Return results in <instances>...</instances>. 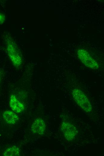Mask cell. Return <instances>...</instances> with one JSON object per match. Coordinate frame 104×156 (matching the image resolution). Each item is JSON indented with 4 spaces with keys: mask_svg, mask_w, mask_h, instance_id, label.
Segmentation results:
<instances>
[{
    "mask_svg": "<svg viewBox=\"0 0 104 156\" xmlns=\"http://www.w3.org/2000/svg\"><path fill=\"white\" fill-rule=\"evenodd\" d=\"M5 16L0 12V24H2L4 23L5 21Z\"/></svg>",
    "mask_w": 104,
    "mask_h": 156,
    "instance_id": "obj_9",
    "label": "cell"
},
{
    "mask_svg": "<svg viewBox=\"0 0 104 156\" xmlns=\"http://www.w3.org/2000/svg\"><path fill=\"white\" fill-rule=\"evenodd\" d=\"M72 95L75 102L83 110L87 112L92 111V106L89 100L81 90L78 88L74 89Z\"/></svg>",
    "mask_w": 104,
    "mask_h": 156,
    "instance_id": "obj_2",
    "label": "cell"
},
{
    "mask_svg": "<svg viewBox=\"0 0 104 156\" xmlns=\"http://www.w3.org/2000/svg\"><path fill=\"white\" fill-rule=\"evenodd\" d=\"M77 55L81 62L87 68L94 70L99 68L98 62L86 50L82 49H78L77 51Z\"/></svg>",
    "mask_w": 104,
    "mask_h": 156,
    "instance_id": "obj_3",
    "label": "cell"
},
{
    "mask_svg": "<svg viewBox=\"0 0 104 156\" xmlns=\"http://www.w3.org/2000/svg\"><path fill=\"white\" fill-rule=\"evenodd\" d=\"M3 116L5 121L9 124H15L19 119L18 116L15 113L10 110L4 111Z\"/></svg>",
    "mask_w": 104,
    "mask_h": 156,
    "instance_id": "obj_7",
    "label": "cell"
},
{
    "mask_svg": "<svg viewBox=\"0 0 104 156\" xmlns=\"http://www.w3.org/2000/svg\"><path fill=\"white\" fill-rule=\"evenodd\" d=\"M45 125L44 121L40 118L36 119L31 127L32 132L36 134H43L45 130Z\"/></svg>",
    "mask_w": 104,
    "mask_h": 156,
    "instance_id": "obj_5",
    "label": "cell"
},
{
    "mask_svg": "<svg viewBox=\"0 0 104 156\" xmlns=\"http://www.w3.org/2000/svg\"><path fill=\"white\" fill-rule=\"evenodd\" d=\"M4 156H18L20 155L19 148L15 146H13L7 148L4 153Z\"/></svg>",
    "mask_w": 104,
    "mask_h": 156,
    "instance_id": "obj_8",
    "label": "cell"
},
{
    "mask_svg": "<svg viewBox=\"0 0 104 156\" xmlns=\"http://www.w3.org/2000/svg\"><path fill=\"white\" fill-rule=\"evenodd\" d=\"M10 105L11 108L16 113H20L24 110V105L14 95H12L10 98Z\"/></svg>",
    "mask_w": 104,
    "mask_h": 156,
    "instance_id": "obj_6",
    "label": "cell"
},
{
    "mask_svg": "<svg viewBox=\"0 0 104 156\" xmlns=\"http://www.w3.org/2000/svg\"><path fill=\"white\" fill-rule=\"evenodd\" d=\"M60 128L65 139L68 141H71L76 137L78 130L71 122L63 121L61 124Z\"/></svg>",
    "mask_w": 104,
    "mask_h": 156,
    "instance_id": "obj_4",
    "label": "cell"
},
{
    "mask_svg": "<svg viewBox=\"0 0 104 156\" xmlns=\"http://www.w3.org/2000/svg\"><path fill=\"white\" fill-rule=\"evenodd\" d=\"M1 76L0 74V81L1 80Z\"/></svg>",
    "mask_w": 104,
    "mask_h": 156,
    "instance_id": "obj_10",
    "label": "cell"
},
{
    "mask_svg": "<svg viewBox=\"0 0 104 156\" xmlns=\"http://www.w3.org/2000/svg\"><path fill=\"white\" fill-rule=\"evenodd\" d=\"M6 48L9 57L14 66L18 68L22 62L21 53L15 42L10 36L5 37Z\"/></svg>",
    "mask_w": 104,
    "mask_h": 156,
    "instance_id": "obj_1",
    "label": "cell"
}]
</instances>
